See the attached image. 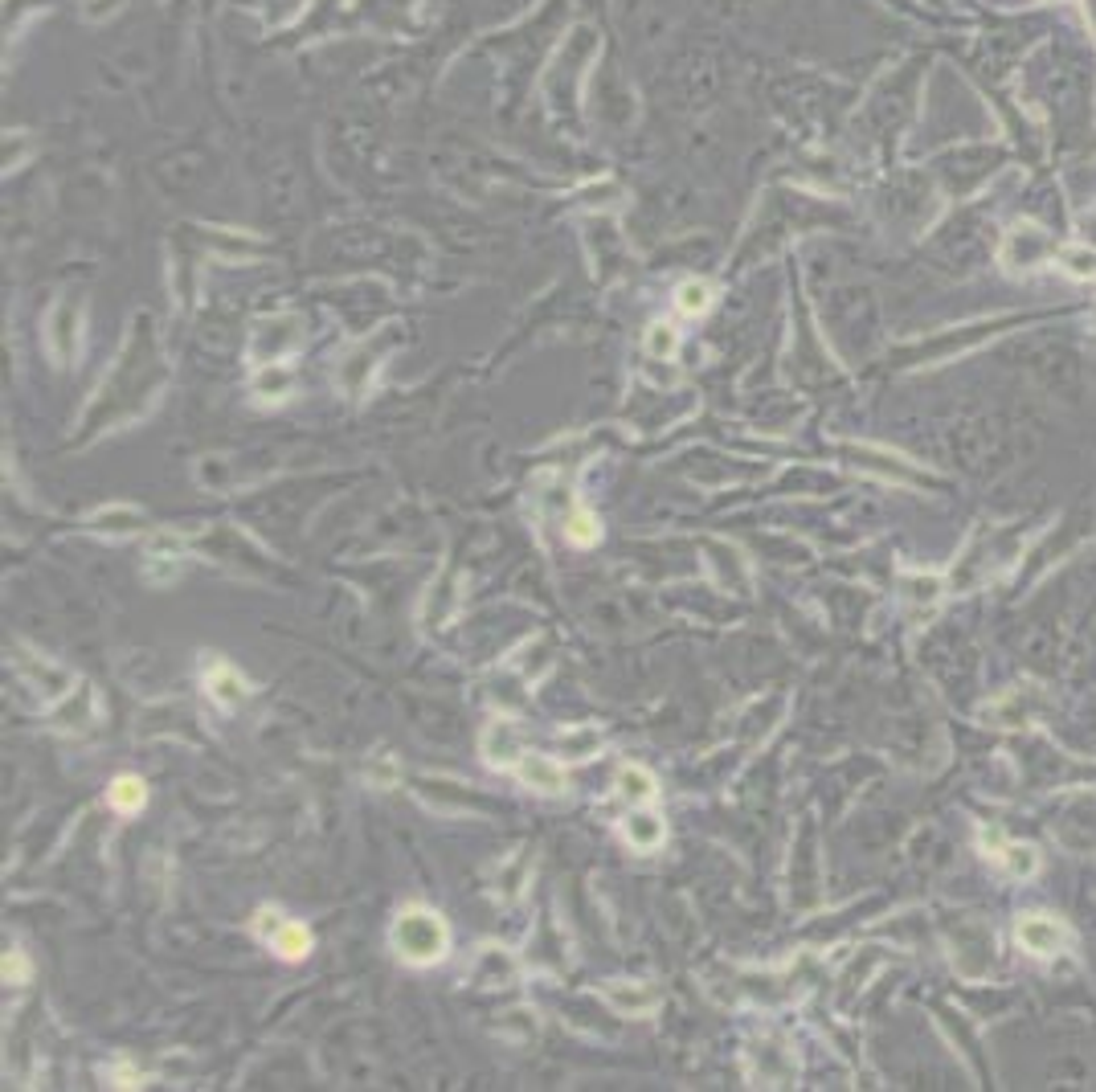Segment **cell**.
<instances>
[{"label": "cell", "instance_id": "10", "mask_svg": "<svg viewBox=\"0 0 1096 1092\" xmlns=\"http://www.w3.org/2000/svg\"><path fill=\"white\" fill-rule=\"evenodd\" d=\"M205 687H209V696L222 704V708H238L246 696H250V687H246V679L230 667V663H222V659H209V671H205Z\"/></svg>", "mask_w": 1096, "mask_h": 1092}, {"label": "cell", "instance_id": "7", "mask_svg": "<svg viewBox=\"0 0 1096 1092\" xmlns=\"http://www.w3.org/2000/svg\"><path fill=\"white\" fill-rule=\"evenodd\" d=\"M1019 945H1023L1027 953H1035V957H1051V953H1060V949L1068 945V929H1064L1056 917L1031 913V917L1019 921Z\"/></svg>", "mask_w": 1096, "mask_h": 1092}, {"label": "cell", "instance_id": "19", "mask_svg": "<svg viewBox=\"0 0 1096 1092\" xmlns=\"http://www.w3.org/2000/svg\"><path fill=\"white\" fill-rule=\"evenodd\" d=\"M565 536H569V544L589 549V544H597V536H602V528H597V516H589V512H573V516L565 520Z\"/></svg>", "mask_w": 1096, "mask_h": 1092}, {"label": "cell", "instance_id": "5", "mask_svg": "<svg viewBox=\"0 0 1096 1092\" xmlns=\"http://www.w3.org/2000/svg\"><path fill=\"white\" fill-rule=\"evenodd\" d=\"M606 1003L618 1011V1015H630V1019H643V1015H655L663 1007V995L651 986V982H606L602 986Z\"/></svg>", "mask_w": 1096, "mask_h": 1092}, {"label": "cell", "instance_id": "23", "mask_svg": "<svg viewBox=\"0 0 1096 1092\" xmlns=\"http://www.w3.org/2000/svg\"><path fill=\"white\" fill-rule=\"evenodd\" d=\"M364 777H368V785H376V789H389V785H397L402 781V769L393 765V757H376L368 769H364Z\"/></svg>", "mask_w": 1096, "mask_h": 1092}, {"label": "cell", "instance_id": "2", "mask_svg": "<svg viewBox=\"0 0 1096 1092\" xmlns=\"http://www.w3.org/2000/svg\"><path fill=\"white\" fill-rule=\"evenodd\" d=\"M949 949H953L957 974L969 978V982H982L990 974V965H994V933L982 921H961L949 933Z\"/></svg>", "mask_w": 1096, "mask_h": 1092}, {"label": "cell", "instance_id": "8", "mask_svg": "<svg viewBox=\"0 0 1096 1092\" xmlns=\"http://www.w3.org/2000/svg\"><path fill=\"white\" fill-rule=\"evenodd\" d=\"M1039 708H1043V700H1039V691H1035V687H1015V691H1007L1003 700H994L986 717H990L994 725H1003V729H1023V725L1035 721Z\"/></svg>", "mask_w": 1096, "mask_h": 1092}, {"label": "cell", "instance_id": "4", "mask_svg": "<svg viewBox=\"0 0 1096 1092\" xmlns=\"http://www.w3.org/2000/svg\"><path fill=\"white\" fill-rule=\"evenodd\" d=\"M479 749H483L487 765H495V769H516L520 757H524V737H520V729H516L512 721H491V725L483 729V737H479Z\"/></svg>", "mask_w": 1096, "mask_h": 1092}, {"label": "cell", "instance_id": "17", "mask_svg": "<svg viewBox=\"0 0 1096 1092\" xmlns=\"http://www.w3.org/2000/svg\"><path fill=\"white\" fill-rule=\"evenodd\" d=\"M144 803H148V789H144V781H140V777L123 773V777H115V781H111V807H115V811L136 815Z\"/></svg>", "mask_w": 1096, "mask_h": 1092}, {"label": "cell", "instance_id": "20", "mask_svg": "<svg viewBox=\"0 0 1096 1092\" xmlns=\"http://www.w3.org/2000/svg\"><path fill=\"white\" fill-rule=\"evenodd\" d=\"M286 389H290V372L278 368V364H270V368H262V372L254 376V393H258V397H274V402H278Z\"/></svg>", "mask_w": 1096, "mask_h": 1092}, {"label": "cell", "instance_id": "21", "mask_svg": "<svg viewBox=\"0 0 1096 1092\" xmlns=\"http://www.w3.org/2000/svg\"><path fill=\"white\" fill-rule=\"evenodd\" d=\"M679 348V332L671 328V324H651V332H647V352L651 356H671Z\"/></svg>", "mask_w": 1096, "mask_h": 1092}, {"label": "cell", "instance_id": "6", "mask_svg": "<svg viewBox=\"0 0 1096 1092\" xmlns=\"http://www.w3.org/2000/svg\"><path fill=\"white\" fill-rule=\"evenodd\" d=\"M17 667L25 671V679L33 683V687H41V696L46 700H66L70 691H74V675L66 671V667H58V663H50V659H37V655H29V651H21L17 647Z\"/></svg>", "mask_w": 1096, "mask_h": 1092}, {"label": "cell", "instance_id": "15", "mask_svg": "<svg viewBox=\"0 0 1096 1092\" xmlns=\"http://www.w3.org/2000/svg\"><path fill=\"white\" fill-rule=\"evenodd\" d=\"M597 749H602V733H597L593 725H573L561 733V753L569 761H589Z\"/></svg>", "mask_w": 1096, "mask_h": 1092}, {"label": "cell", "instance_id": "11", "mask_svg": "<svg viewBox=\"0 0 1096 1092\" xmlns=\"http://www.w3.org/2000/svg\"><path fill=\"white\" fill-rule=\"evenodd\" d=\"M58 704H62L54 712V725L58 729H86L98 717V700H94V687L90 683H78V691H70V696L58 700Z\"/></svg>", "mask_w": 1096, "mask_h": 1092}, {"label": "cell", "instance_id": "16", "mask_svg": "<svg viewBox=\"0 0 1096 1092\" xmlns=\"http://www.w3.org/2000/svg\"><path fill=\"white\" fill-rule=\"evenodd\" d=\"M675 308H679L683 316H704V312L712 308V286L700 282V278L679 282V286H675Z\"/></svg>", "mask_w": 1096, "mask_h": 1092}, {"label": "cell", "instance_id": "18", "mask_svg": "<svg viewBox=\"0 0 1096 1092\" xmlns=\"http://www.w3.org/2000/svg\"><path fill=\"white\" fill-rule=\"evenodd\" d=\"M994 859H999V867H1003L1007 875H1015V879L1031 875V871H1035V863H1039V859H1035V851H1031V847H1019V843H1007V847H1003L999 855H994Z\"/></svg>", "mask_w": 1096, "mask_h": 1092}, {"label": "cell", "instance_id": "3", "mask_svg": "<svg viewBox=\"0 0 1096 1092\" xmlns=\"http://www.w3.org/2000/svg\"><path fill=\"white\" fill-rule=\"evenodd\" d=\"M254 929H258V937H262L266 945H274V953L286 957V961H304V957L312 953V933H308V925L282 921L274 909H262L258 921H254Z\"/></svg>", "mask_w": 1096, "mask_h": 1092}, {"label": "cell", "instance_id": "25", "mask_svg": "<svg viewBox=\"0 0 1096 1092\" xmlns=\"http://www.w3.org/2000/svg\"><path fill=\"white\" fill-rule=\"evenodd\" d=\"M1076 274H1096V254H1068Z\"/></svg>", "mask_w": 1096, "mask_h": 1092}, {"label": "cell", "instance_id": "1", "mask_svg": "<svg viewBox=\"0 0 1096 1092\" xmlns=\"http://www.w3.org/2000/svg\"><path fill=\"white\" fill-rule=\"evenodd\" d=\"M389 941H393V949H397V957H402V961H410V965H434L450 949V929H446V921L434 909L410 905V909L397 913Z\"/></svg>", "mask_w": 1096, "mask_h": 1092}, {"label": "cell", "instance_id": "9", "mask_svg": "<svg viewBox=\"0 0 1096 1092\" xmlns=\"http://www.w3.org/2000/svg\"><path fill=\"white\" fill-rule=\"evenodd\" d=\"M516 777H520L528 789H536V793H565V789H569L565 769H561L553 757H544V753H524L520 765H516Z\"/></svg>", "mask_w": 1096, "mask_h": 1092}, {"label": "cell", "instance_id": "13", "mask_svg": "<svg viewBox=\"0 0 1096 1092\" xmlns=\"http://www.w3.org/2000/svg\"><path fill=\"white\" fill-rule=\"evenodd\" d=\"M622 835H626V843H630L635 851H659L663 839H667V827H663L659 815L639 811V815H630V819L622 823Z\"/></svg>", "mask_w": 1096, "mask_h": 1092}, {"label": "cell", "instance_id": "12", "mask_svg": "<svg viewBox=\"0 0 1096 1092\" xmlns=\"http://www.w3.org/2000/svg\"><path fill=\"white\" fill-rule=\"evenodd\" d=\"M86 528H90V532H103V536H132V532H144L148 520H144V512H136V508H128V504H111V508H103V512H94V516L86 520Z\"/></svg>", "mask_w": 1096, "mask_h": 1092}, {"label": "cell", "instance_id": "14", "mask_svg": "<svg viewBox=\"0 0 1096 1092\" xmlns=\"http://www.w3.org/2000/svg\"><path fill=\"white\" fill-rule=\"evenodd\" d=\"M618 793L626 803H635V807H647L655 793H659V781H655V773L651 769H643V765H626L622 773H618Z\"/></svg>", "mask_w": 1096, "mask_h": 1092}, {"label": "cell", "instance_id": "22", "mask_svg": "<svg viewBox=\"0 0 1096 1092\" xmlns=\"http://www.w3.org/2000/svg\"><path fill=\"white\" fill-rule=\"evenodd\" d=\"M937 593H941L937 577H905V598H909V602L933 606V602H937Z\"/></svg>", "mask_w": 1096, "mask_h": 1092}, {"label": "cell", "instance_id": "24", "mask_svg": "<svg viewBox=\"0 0 1096 1092\" xmlns=\"http://www.w3.org/2000/svg\"><path fill=\"white\" fill-rule=\"evenodd\" d=\"M29 982V957L21 949L5 953V986H25Z\"/></svg>", "mask_w": 1096, "mask_h": 1092}]
</instances>
